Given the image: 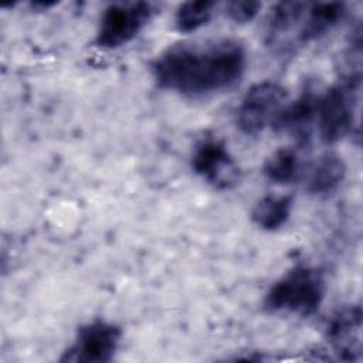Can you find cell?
Segmentation results:
<instances>
[{"instance_id":"4","label":"cell","mask_w":363,"mask_h":363,"mask_svg":"<svg viewBox=\"0 0 363 363\" xmlns=\"http://www.w3.org/2000/svg\"><path fill=\"white\" fill-rule=\"evenodd\" d=\"M155 14L156 7L149 1L109 4L99 18L95 34L96 47L115 50L128 44L149 24Z\"/></svg>"},{"instance_id":"16","label":"cell","mask_w":363,"mask_h":363,"mask_svg":"<svg viewBox=\"0 0 363 363\" xmlns=\"http://www.w3.org/2000/svg\"><path fill=\"white\" fill-rule=\"evenodd\" d=\"M262 4L254 0H233L225 4V14L235 23L244 24L255 18Z\"/></svg>"},{"instance_id":"14","label":"cell","mask_w":363,"mask_h":363,"mask_svg":"<svg viewBox=\"0 0 363 363\" xmlns=\"http://www.w3.org/2000/svg\"><path fill=\"white\" fill-rule=\"evenodd\" d=\"M262 173L275 184H288L301 179L303 166L298 150L292 146L279 147L265 160Z\"/></svg>"},{"instance_id":"5","label":"cell","mask_w":363,"mask_h":363,"mask_svg":"<svg viewBox=\"0 0 363 363\" xmlns=\"http://www.w3.org/2000/svg\"><path fill=\"white\" fill-rule=\"evenodd\" d=\"M286 89L272 81L257 82L247 89L235 113L237 128L245 135H257L272 126L286 104Z\"/></svg>"},{"instance_id":"7","label":"cell","mask_w":363,"mask_h":363,"mask_svg":"<svg viewBox=\"0 0 363 363\" xmlns=\"http://www.w3.org/2000/svg\"><path fill=\"white\" fill-rule=\"evenodd\" d=\"M191 169L216 189L227 190L240 180V169L225 143L216 136L201 138L193 147Z\"/></svg>"},{"instance_id":"1","label":"cell","mask_w":363,"mask_h":363,"mask_svg":"<svg viewBox=\"0 0 363 363\" xmlns=\"http://www.w3.org/2000/svg\"><path fill=\"white\" fill-rule=\"evenodd\" d=\"M245 65L242 44L223 37L170 45L155 58L150 71L159 88L200 98L231 88Z\"/></svg>"},{"instance_id":"8","label":"cell","mask_w":363,"mask_h":363,"mask_svg":"<svg viewBox=\"0 0 363 363\" xmlns=\"http://www.w3.org/2000/svg\"><path fill=\"white\" fill-rule=\"evenodd\" d=\"M326 337L340 360H359L362 356V308L352 305L339 309L328 323Z\"/></svg>"},{"instance_id":"12","label":"cell","mask_w":363,"mask_h":363,"mask_svg":"<svg viewBox=\"0 0 363 363\" xmlns=\"http://www.w3.org/2000/svg\"><path fill=\"white\" fill-rule=\"evenodd\" d=\"M346 4L339 1L308 3L299 24L296 43L306 44L332 31L345 17Z\"/></svg>"},{"instance_id":"10","label":"cell","mask_w":363,"mask_h":363,"mask_svg":"<svg viewBox=\"0 0 363 363\" xmlns=\"http://www.w3.org/2000/svg\"><path fill=\"white\" fill-rule=\"evenodd\" d=\"M305 1H279L272 6L267 21L268 44L277 51H289L296 43L301 20L306 10Z\"/></svg>"},{"instance_id":"13","label":"cell","mask_w":363,"mask_h":363,"mask_svg":"<svg viewBox=\"0 0 363 363\" xmlns=\"http://www.w3.org/2000/svg\"><path fill=\"white\" fill-rule=\"evenodd\" d=\"M291 196L268 194L257 201L251 211V218L259 228L265 231H275L286 224L291 217Z\"/></svg>"},{"instance_id":"9","label":"cell","mask_w":363,"mask_h":363,"mask_svg":"<svg viewBox=\"0 0 363 363\" xmlns=\"http://www.w3.org/2000/svg\"><path fill=\"white\" fill-rule=\"evenodd\" d=\"M316 99L315 91L306 86L295 101L282 106L271 128L278 133L291 136L299 145H305L311 138L312 123L315 122Z\"/></svg>"},{"instance_id":"15","label":"cell","mask_w":363,"mask_h":363,"mask_svg":"<svg viewBox=\"0 0 363 363\" xmlns=\"http://www.w3.org/2000/svg\"><path fill=\"white\" fill-rule=\"evenodd\" d=\"M216 7L217 3L211 0L182 3L174 16L176 28L180 33H193L199 30L210 21Z\"/></svg>"},{"instance_id":"11","label":"cell","mask_w":363,"mask_h":363,"mask_svg":"<svg viewBox=\"0 0 363 363\" xmlns=\"http://www.w3.org/2000/svg\"><path fill=\"white\" fill-rule=\"evenodd\" d=\"M305 190L309 194L326 197L335 193L346 177V164L336 153H325L309 164L303 173Z\"/></svg>"},{"instance_id":"2","label":"cell","mask_w":363,"mask_h":363,"mask_svg":"<svg viewBox=\"0 0 363 363\" xmlns=\"http://www.w3.org/2000/svg\"><path fill=\"white\" fill-rule=\"evenodd\" d=\"M325 292V278L318 268L295 265L269 286L262 305L271 313L309 316L319 309Z\"/></svg>"},{"instance_id":"3","label":"cell","mask_w":363,"mask_h":363,"mask_svg":"<svg viewBox=\"0 0 363 363\" xmlns=\"http://www.w3.org/2000/svg\"><path fill=\"white\" fill-rule=\"evenodd\" d=\"M360 74H345L339 82L318 94L315 122L326 143H336L353 132Z\"/></svg>"},{"instance_id":"6","label":"cell","mask_w":363,"mask_h":363,"mask_svg":"<svg viewBox=\"0 0 363 363\" xmlns=\"http://www.w3.org/2000/svg\"><path fill=\"white\" fill-rule=\"evenodd\" d=\"M122 329L109 320L95 319L82 325L72 345L61 356V362L108 363L113 360L121 345Z\"/></svg>"}]
</instances>
